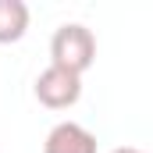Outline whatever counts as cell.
Instances as JSON below:
<instances>
[{"instance_id":"obj_1","label":"cell","mask_w":153,"mask_h":153,"mask_svg":"<svg viewBox=\"0 0 153 153\" xmlns=\"http://www.w3.org/2000/svg\"><path fill=\"white\" fill-rule=\"evenodd\" d=\"M96 61V36L82 22H64L50 36V64L71 75H85Z\"/></svg>"},{"instance_id":"obj_2","label":"cell","mask_w":153,"mask_h":153,"mask_svg":"<svg viewBox=\"0 0 153 153\" xmlns=\"http://www.w3.org/2000/svg\"><path fill=\"white\" fill-rule=\"evenodd\" d=\"M32 93H36V100L43 107H50V111H68V107H75L78 100H82V75H71V71H64V68L46 64L36 75V82H32Z\"/></svg>"},{"instance_id":"obj_3","label":"cell","mask_w":153,"mask_h":153,"mask_svg":"<svg viewBox=\"0 0 153 153\" xmlns=\"http://www.w3.org/2000/svg\"><path fill=\"white\" fill-rule=\"evenodd\" d=\"M43 153H96V135L78 121H57L43 139Z\"/></svg>"},{"instance_id":"obj_4","label":"cell","mask_w":153,"mask_h":153,"mask_svg":"<svg viewBox=\"0 0 153 153\" xmlns=\"http://www.w3.org/2000/svg\"><path fill=\"white\" fill-rule=\"evenodd\" d=\"M29 22H32V11L25 0H0V46L18 43L29 32Z\"/></svg>"},{"instance_id":"obj_5","label":"cell","mask_w":153,"mask_h":153,"mask_svg":"<svg viewBox=\"0 0 153 153\" xmlns=\"http://www.w3.org/2000/svg\"><path fill=\"white\" fill-rule=\"evenodd\" d=\"M111 153H146V150H139V146H117V150H111Z\"/></svg>"}]
</instances>
